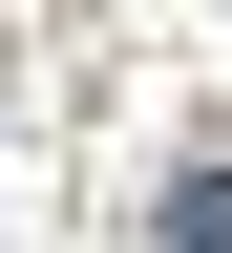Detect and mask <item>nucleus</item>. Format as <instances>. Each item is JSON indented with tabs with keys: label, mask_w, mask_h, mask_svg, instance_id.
I'll use <instances>...</instances> for the list:
<instances>
[{
	"label": "nucleus",
	"mask_w": 232,
	"mask_h": 253,
	"mask_svg": "<svg viewBox=\"0 0 232 253\" xmlns=\"http://www.w3.org/2000/svg\"><path fill=\"white\" fill-rule=\"evenodd\" d=\"M148 232H169V253H232V169H190L169 211H148Z\"/></svg>",
	"instance_id": "nucleus-1"
}]
</instances>
